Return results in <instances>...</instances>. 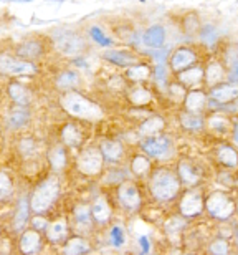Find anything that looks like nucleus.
I'll list each match as a JSON object with an SVG mask.
<instances>
[{"label": "nucleus", "mask_w": 238, "mask_h": 255, "mask_svg": "<svg viewBox=\"0 0 238 255\" xmlns=\"http://www.w3.org/2000/svg\"><path fill=\"white\" fill-rule=\"evenodd\" d=\"M0 73L8 76H27L37 73V66L18 57H12L7 53H0Z\"/></svg>", "instance_id": "39448f33"}, {"label": "nucleus", "mask_w": 238, "mask_h": 255, "mask_svg": "<svg viewBox=\"0 0 238 255\" xmlns=\"http://www.w3.org/2000/svg\"><path fill=\"white\" fill-rule=\"evenodd\" d=\"M194 62H195V53L189 48H180L172 55L170 66L174 71H180V70L187 68L189 65H192Z\"/></svg>", "instance_id": "412c9836"}, {"label": "nucleus", "mask_w": 238, "mask_h": 255, "mask_svg": "<svg viewBox=\"0 0 238 255\" xmlns=\"http://www.w3.org/2000/svg\"><path fill=\"white\" fill-rule=\"evenodd\" d=\"M89 37L93 38V42L96 45H99V47H111L113 45V42H111V38L106 35V32H103L99 27H91L89 28Z\"/></svg>", "instance_id": "4c0bfd02"}, {"label": "nucleus", "mask_w": 238, "mask_h": 255, "mask_svg": "<svg viewBox=\"0 0 238 255\" xmlns=\"http://www.w3.org/2000/svg\"><path fill=\"white\" fill-rule=\"evenodd\" d=\"M78 83H79V75L73 70L63 71V73L57 78V86L60 90H67V93H68V90L78 86Z\"/></svg>", "instance_id": "c85d7f7f"}, {"label": "nucleus", "mask_w": 238, "mask_h": 255, "mask_svg": "<svg viewBox=\"0 0 238 255\" xmlns=\"http://www.w3.org/2000/svg\"><path fill=\"white\" fill-rule=\"evenodd\" d=\"M182 126L187 128V129H200L202 125H204V121H202V118L199 115L195 113H185L182 115Z\"/></svg>", "instance_id": "ea45409f"}, {"label": "nucleus", "mask_w": 238, "mask_h": 255, "mask_svg": "<svg viewBox=\"0 0 238 255\" xmlns=\"http://www.w3.org/2000/svg\"><path fill=\"white\" fill-rule=\"evenodd\" d=\"M204 202L199 192H187L180 201V212L184 217H194L202 212Z\"/></svg>", "instance_id": "4468645a"}, {"label": "nucleus", "mask_w": 238, "mask_h": 255, "mask_svg": "<svg viewBox=\"0 0 238 255\" xmlns=\"http://www.w3.org/2000/svg\"><path fill=\"white\" fill-rule=\"evenodd\" d=\"M62 137H63L65 144L70 146V147H78L81 142H83V132H81L79 128L73 123H68L63 128Z\"/></svg>", "instance_id": "393cba45"}, {"label": "nucleus", "mask_w": 238, "mask_h": 255, "mask_svg": "<svg viewBox=\"0 0 238 255\" xmlns=\"http://www.w3.org/2000/svg\"><path fill=\"white\" fill-rule=\"evenodd\" d=\"M207 211L217 219H229L235 211L234 201L224 192H214L207 199Z\"/></svg>", "instance_id": "0eeeda50"}, {"label": "nucleus", "mask_w": 238, "mask_h": 255, "mask_svg": "<svg viewBox=\"0 0 238 255\" xmlns=\"http://www.w3.org/2000/svg\"><path fill=\"white\" fill-rule=\"evenodd\" d=\"M179 176H180L182 182L187 184V186H194L200 179L199 171H197L195 167L192 166L190 162H187V161H182L179 164Z\"/></svg>", "instance_id": "a878e982"}, {"label": "nucleus", "mask_w": 238, "mask_h": 255, "mask_svg": "<svg viewBox=\"0 0 238 255\" xmlns=\"http://www.w3.org/2000/svg\"><path fill=\"white\" fill-rule=\"evenodd\" d=\"M18 152L25 159H30L38 152V142L33 136H22L18 141Z\"/></svg>", "instance_id": "bb28decb"}, {"label": "nucleus", "mask_w": 238, "mask_h": 255, "mask_svg": "<svg viewBox=\"0 0 238 255\" xmlns=\"http://www.w3.org/2000/svg\"><path fill=\"white\" fill-rule=\"evenodd\" d=\"M141 147H143V151H146V154L153 157H165L170 152V141L165 136L146 137L141 142Z\"/></svg>", "instance_id": "1a4fd4ad"}, {"label": "nucleus", "mask_w": 238, "mask_h": 255, "mask_svg": "<svg viewBox=\"0 0 238 255\" xmlns=\"http://www.w3.org/2000/svg\"><path fill=\"white\" fill-rule=\"evenodd\" d=\"M67 236H68L67 221L60 219V221L50 222V226L47 229V239L50 244H63L67 241Z\"/></svg>", "instance_id": "dca6fc26"}, {"label": "nucleus", "mask_w": 238, "mask_h": 255, "mask_svg": "<svg viewBox=\"0 0 238 255\" xmlns=\"http://www.w3.org/2000/svg\"><path fill=\"white\" fill-rule=\"evenodd\" d=\"M167 53H169V50L167 48H159L158 52L153 53V57H154V60H158L159 65H164V60L167 57Z\"/></svg>", "instance_id": "3c124183"}, {"label": "nucleus", "mask_w": 238, "mask_h": 255, "mask_svg": "<svg viewBox=\"0 0 238 255\" xmlns=\"http://www.w3.org/2000/svg\"><path fill=\"white\" fill-rule=\"evenodd\" d=\"M118 197L121 204H123L126 209H129V211H136V209L141 206V194L133 182H124V184H121L118 191Z\"/></svg>", "instance_id": "9d476101"}, {"label": "nucleus", "mask_w": 238, "mask_h": 255, "mask_svg": "<svg viewBox=\"0 0 238 255\" xmlns=\"http://www.w3.org/2000/svg\"><path fill=\"white\" fill-rule=\"evenodd\" d=\"M210 252L214 255H227L229 252V244L225 241H215L210 244Z\"/></svg>", "instance_id": "c03bdc74"}, {"label": "nucleus", "mask_w": 238, "mask_h": 255, "mask_svg": "<svg viewBox=\"0 0 238 255\" xmlns=\"http://www.w3.org/2000/svg\"><path fill=\"white\" fill-rule=\"evenodd\" d=\"M139 247H141V255H148L151 251V241L146 236L139 237Z\"/></svg>", "instance_id": "09e8293b"}, {"label": "nucleus", "mask_w": 238, "mask_h": 255, "mask_svg": "<svg viewBox=\"0 0 238 255\" xmlns=\"http://www.w3.org/2000/svg\"><path fill=\"white\" fill-rule=\"evenodd\" d=\"M185 226V222L182 221L180 217H172L169 222L165 224V229H167V232H179L180 229H184Z\"/></svg>", "instance_id": "a18cd8bd"}, {"label": "nucleus", "mask_w": 238, "mask_h": 255, "mask_svg": "<svg viewBox=\"0 0 238 255\" xmlns=\"http://www.w3.org/2000/svg\"><path fill=\"white\" fill-rule=\"evenodd\" d=\"M131 169H133V172L136 176L143 177L149 172L151 169V161L148 159L146 156H134L133 157V162H131Z\"/></svg>", "instance_id": "f704fd0d"}, {"label": "nucleus", "mask_w": 238, "mask_h": 255, "mask_svg": "<svg viewBox=\"0 0 238 255\" xmlns=\"http://www.w3.org/2000/svg\"><path fill=\"white\" fill-rule=\"evenodd\" d=\"M202 76H204V70H202V68H192V70L184 71V73H180V81L185 86H197L200 83Z\"/></svg>", "instance_id": "c9c22d12"}, {"label": "nucleus", "mask_w": 238, "mask_h": 255, "mask_svg": "<svg viewBox=\"0 0 238 255\" xmlns=\"http://www.w3.org/2000/svg\"><path fill=\"white\" fill-rule=\"evenodd\" d=\"M75 221L79 227H89L93 222V216H91V207L84 206V204H78L75 207Z\"/></svg>", "instance_id": "7c9ffc66"}, {"label": "nucleus", "mask_w": 238, "mask_h": 255, "mask_svg": "<svg viewBox=\"0 0 238 255\" xmlns=\"http://www.w3.org/2000/svg\"><path fill=\"white\" fill-rule=\"evenodd\" d=\"M129 101L136 106H144L153 101V95H151V91L146 88H134L129 93Z\"/></svg>", "instance_id": "473e14b6"}, {"label": "nucleus", "mask_w": 238, "mask_h": 255, "mask_svg": "<svg viewBox=\"0 0 238 255\" xmlns=\"http://www.w3.org/2000/svg\"><path fill=\"white\" fill-rule=\"evenodd\" d=\"M128 78L133 80V81H144L149 78L151 75V70L148 65H134L131 66V68L128 70Z\"/></svg>", "instance_id": "e433bc0d"}, {"label": "nucleus", "mask_w": 238, "mask_h": 255, "mask_svg": "<svg viewBox=\"0 0 238 255\" xmlns=\"http://www.w3.org/2000/svg\"><path fill=\"white\" fill-rule=\"evenodd\" d=\"M103 57L108 60V62L118 65V66H131V65H136L138 58H136L134 53L131 52H124V50H108L104 52Z\"/></svg>", "instance_id": "a211bd4d"}, {"label": "nucleus", "mask_w": 238, "mask_h": 255, "mask_svg": "<svg viewBox=\"0 0 238 255\" xmlns=\"http://www.w3.org/2000/svg\"><path fill=\"white\" fill-rule=\"evenodd\" d=\"M30 121V111L28 108H22V106H12L8 110L7 116H5V125L8 129L17 131L20 128H25Z\"/></svg>", "instance_id": "ddd939ff"}, {"label": "nucleus", "mask_w": 238, "mask_h": 255, "mask_svg": "<svg viewBox=\"0 0 238 255\" xmlns=\"http://www.w3.org/2000/svg\"><path fill=\"white\" fill-rule=\"evenodd\" d=\"M60 196V182L57 177H47L43 179L40 184L32 192V197H30V207H32V212L35 214H43L47 212L50 207L57 202V199Z\"/></svg>", "instance_id": "f03ea898"}, {"label": "nucleus", "mask_w": 238, "mask_h": 255, "mask_svg": "<svg viewBox=\"0 0 238 255\" xmlns=\"http://www.w3.org/2000/svg\"><path fill=\"white\" fill-rule=\"evenodd\" d=\"M91 216L99 224H106L111 219V207L104 197H99L94 201L93 207H91Z\"/></svg>", "instance_id": "b1692460"}, {"label": "nucleus", "mask_w": 238, "mask_h": 255, "mask_svg": "<svg viewBox=\"0 0 238 255\" xmlns=\"http://www.w3.org/2000/svg\"><path fill=\"white\" fill-rule=\"evenodd\" d=\"M62 108L67 111L68 115L75 116V118L88 120V121H96L103 116V110L98 105L88 100L86 96L75 93V91H68L62 96L60 100Z\"/></svg>", "instance_id": "f257e3e1"}, {"label": "nucleus", "mask_w": 238, "mask_h": 255, "mask_svg": "<svg viewBox=\"0 0 238 255\" xmlns=\"http://www.w3.org/2000/svg\"><path fill=\"white\" fill-rule=\"evenodd\" d=\"M48 162L52 166L53 171H62L67 166L68 156H67V149L63 146H52L47 152Z\"/></svg>", "instance_id": "5701e85b"}, {"label": "nucleus", "mask_w": 238, "mask_h": 255, "mask_svg": "<svg viewBox=\"0 0 238 255\" xmlns=\"http://www.w3.org/2000/svg\"><path fill=\"white\" fill-rule=\"evenodd\" d=\"M156 80H158V83L160 86L165 85V68H164V65H158V68H156Z\"/></svg>", "instance_id": "8fccbe9b"}, {"label": "nucleus", "mask_w": 238, "mask_h": 255, "mask_svg": "<svg viewBox=\"0 0 238 255\" xmlns=\"http://www.w3.org/2000/svg\"><path fill=\"white\" fill-rule=\"evenodd\" d=\"M99 151H101V154H103V157H106V159L111 162H118L119 159H123V156H124V147L119 141L106 139L101 142Z\"/></svg>", "instance_id": "6ab92c4d"}, {"label": "nucleus", "mask_w": 238, "mask_h": 255, "mask_svg": "<svg viewBox=\"0 0 238 255\" xmlns=\"http://www.w3.org/2000/svg\"><path fill=\"white\" fill-rule=\"evenodd\" d=\"M151 192L158 201H170L179 192V181L169 169H158L151 177Z\"/></svg>", "instance_id": "7ed1b4c3"}, {"label": "nucleus", "mask_w": 238, "mask_h": 255, "mask_svg": "<svg viewBox=\"0 0 238 255\" xmlns=\"http://www.w3.org/2000/svg\"><path fill=\"white\" fill-rule=\"evenodd\" d=\"M209 125L212 129L220 132V134L222 132H227V129H229V121H227L224 116H214V118L209 120Z\"/></svg>", "instance_id": "79ce46f5"}, {"label": "nucleus", "mask_w": 238, "mask_h": 255, "mask_svg": "<svg viewBox=\"0 0 238 255\" xmlns=\"http://www.w3.org/2000/svg\"><path fill=\"white\" fill-rule=\"evenodd\" d=\"M164 120L160 118V116H153V118H149V120H146L143 125H141L139 128V131H141V134L146 136V137H149V136H153L156 134V132H159L160 129H164Z\"/></svg>", "instance_id": "cd10ccee"}, {"label": "nucleus", "mask_w": 238, "mask_h": 255, "mask_svg": "<svg viewBox=\"0 0 238 255\" xmlns=\"http://www.w3.org/2000/svg\"><path fill=\"white\" fill-rule=\"evenodd\" d=\"M164 40H165V30H164V27H160V25H153V27H149L144 32V37H143V42L146 47L158 48V50L162 48Z\"/></svg>", "instance_id": "f3484780"}, {"label": "nucleus", "mask_w": 238, "mask_h": 255, "mask_svg": "<svg viewBox=\"0 0 238 255\" xmlns=\"http://www.w3.org/2000/svg\"><path fill=\"white\" fill-rule=\"evenodd\" d=\"M17 57L20 60H25V62H30L32 60H37L43 55V45L38 42V40H27V42L20 43L17 47Z\"/></svg>", "instance_id": "2eb2a0df"}, {"label": "nucleus", "mask_w": 238, "mask_h": 255, "mask_svg": "<svg viewBox=\"0 0 238 255\" xmlns=\"http://www.w3.org/2000/svg\"><path fill=\"white\" fill-rule=\"evenodd\" d=\"M212 100L217 103H227V101L235 100L238 96V83H229V85H222L212 90Z\"/></svg>", "instance_id": "aec40b11"}, {"label": "nucleus", "mask_w": 238, "mask_h": 255, "mask_svg": "<svg viewBox=\"0 0 238 255\" xmlns=\"http://www.w3.org/2000/svg\"><path fill=\"white\" fill-rule=\"evenodd\" d=\"M13 196V182L7 172L0 171V202L8 201Z\"/></svg>", "instance_id": "72a5a7b5"}, {"label": "nucleus", "mask_w": 238, "mask_h": 255, "mask_svg": "<svg viewBox=\"0 0 238 255\" xmlns=\"http://www.w3.org/2000/svg\"><path fill=\"white\" fill-rule=\"evenodd\" d=\"M222 78H224V68H222V65L212 62L209 65V68H207V81H209V85L219 83V81H222Z\"/></svg>", "instance_id": "58836bf2"}, {"label": "nucleus", "mask_w": 238, "mask_h": 255, "mask_svg": "<svg viewBox=\"0 0 238 255\" xmlns=\"http://www.w3.org/2000/svg\"><path fill=\"white\" fill-rule=\"evenodd\" d=\"M232 75H234V76H238V55L235 57L234 63H232Z\"/></svg>", "instance_id": "603ef678"}, {"label": "nucleus", "mask_w": 238, "mask_h": 255, "mask_svg": "<svg viewBox=\"0 0 238 255\" xmlns=\"http://www.w3.org/2000/svg\"><path fill=\"white\" fill-rule=\"evenodd\" d=\"M77 167L81 174L84 176H96L103 169V154L96 147L84 149L77 159Z\"/></svg>", "instance_id": "423d86ee"}, {"label": "nucleus", "mask_w": 238, "mask_h": 255, "mask_svg": "<svg viewBox=\"0 0 238 255\" xmlns=\"http://www.w3.org/2000/svg\"><path fill=\"white\" fill-rule=\"evenodd\" d=\"M205 95L202 93V91H192V93H189V96H187L185 100V106L187 110L192 111V113L197 115V111H200L202 108H204L205 105Z\"/></svg>", "instance_id": "2f4dec72"}, {"label": "nucleus", "mask_w": 238, "mask_h": 255, "mask_svg": "<svg viewBox=\"0 0 238 255\" xmlns=\"http://www.w3.org/2000/svg\"><path fill=\"white\" fill-rule=\"evenodd\" d=\"M217 38H219V35H217L215 28H212V27H205L200 32V40L205 45H214L217 42Z\"/></svg>", "instance_id": "37998d69"}, {"label": "nucleus", "mask_w": 238, "mask_h": 255, "mask_svg": "<svg viewBox=\"0 0 238 255\" xmlns=\"http://www.w3.org/2000/svg\"><path fill=\"white\" fill-rule=\"evenodd\" d=\"M219 161L222 162L224 166H229V167H235L238 164V154L234 147L230 146H220L219 147Z\"/></svg>", "instance_id": "c756f323"}, {"label": "nucleus", "mask_w": 238, "mask_h": 255, "mask_svg": "<svg viewBox=\"0 0 238 255\" xmlns=\"http://www.w3.org/2000/svg\"><path fill=\"white\" fill-rule=\"evenodd\" d=\"M170 96L175 101H180L182 98H185V91L180 85H172L170 86Z\"/></svg>", "instance_id": "de8ad7c7"}, {"label": "nucleus", "mask_w": 238, "mask_h": 255, "mask_svg": "<svg viewBox=\"0 0 238 255\" xmlns=\"http://www.w3.org/2000/svg\"><path fill=\"white\" fill-rule=\"evenodd\" d=\"M42 236L37 231H25L23 234H20V241H18V249L23 255H32L37 254L42 249Z\"/></svg>", "instance_id": "9b49d317"}, {"label": "nucleus", "mask_w": 238, "mask_h": 255, "mask_svg": "<svg viewBox=\"0 0 238 255\" xmlns=\"http://www.w3.org/2000/svg\"><path fill=\"white\" fill-rule=\"evenodd\" d=\"M109 239H111V244H113L116 249H121L126 242L124 229L121 226H113V229L109 231Z\"/></svg>", "instance_id": "a19ab883"}, {"label": "nucleus", "mask_w": 238, "mask_h": 255, "mask_svg": "<svg viewBox=\"0 0 238 255\" xmlns=\"http://www.w3.org/2000/svg\"><path fill=\"white\" fill-rule=\"evenodd\" d=\"M53 42L60 52L67 57H77L84 50V40L81 38V35H78L73 30H60L55 32L53 35Z\"/></svg>", "instance_id": "20e7f679"}, {"label": "nucleus", "mask_w": 238, "mask_h": 255, "mask_svg": "<svg viewBox=\"0 0 238 255\" xmlns=\"http://www.w3.org/2000/svg\"><path fill=\"white\" fill-rule=\"evenodd\" d=\"M30 199L25 196L20 197L17 201V207H15V214L12 219V229L15 234H23L25 229H27V224L30 222Z\"/></svg>", "instance_id": "6e6552de"}, {"label": "nucleus", "mask_w": 238, "mask_h": 255, "mask_svg": "<svg viewBox=\"0 0 238 255\" xmlns=\"http://www.w3.org/2000/svg\"><path fill=\"white\" fill-rule=\"evenodd\" d=\"M7 93H8V98L15 103V106L28 108V105L32 103V93H30V90L23 83H20V81H10Z\"/></svg>", "instance_id": "f8f14e48"}, {"label": "nucleus", "mask_w": 238, "mask_h": 255, "mask_svg": "<svg viewBox=\"0 0 238 255\" xmlns=\"http://www.w3.org/2000/svg\"><path fill=\"white\" fill-rule=\"evenodd\" d=\"M91 251L89 242L83 237H72L70 241L65 242L63 246V255H84Z\"/></svg>", "instance_id": "4be33fe9"}, {"label": "nucleus", "mask_w": 238, "mask_h": 255, "mask_svg": "<svg viewBox=\"0 0 238 255\" xmlns=\"http://www.w3.org/2000/svg\"><path fill=\"white\" fill-rule=\"evenodd\" d=\"M234 136H235V142H238V125L235 126V132H234Z\"/></svg>", "instance_id": "864d4df0"}, {"label": "nucleus", "mask_w": 238, "mask_h": 255, "mask_svg": "<svg viewBox=\"0 0 238 255\" xmlns=\"http://www.w3.org/2000/svg\"><path fill=\"white\" fill-rule=\"evenodd\" d=\"M32 226H33V231H37V232H47V229H48V226H50V222H48L45 217L37 216V217H33Z\"/></svg>", "instance_id": "49530a36"}]
</instances>
